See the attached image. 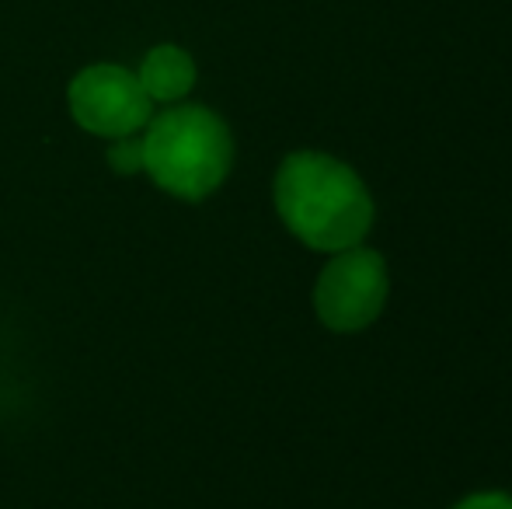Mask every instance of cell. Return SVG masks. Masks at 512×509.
I'll list each match as a JSON object with an SVG mask.
<instances>
[{
    "mask_svg": "<svg viewBox=\"0 0 512 509\" xmlns=\"http://www.w3.org/2000/svg\"><path fill=\"white\" fill-rule=\"evenodd\" d=\"M234 164V140L216 112L203 105L168 109L147 126L143 168L164 192L199 203L220 189Z\"/></svg>",
    "mask_w": 512,
    "mask_h": 509,
    "instance_id": "7a4b0ae2",
    "label": "cell"
},
{
    "mask_svg": "<svg viewBox=\"0 0 512 509\" xmlns=\"http://www.w3.org/2000/svg\"><path fill=\"white\" fill-rule=\"evenodd\" d=\"M387 304V265L377 252L345 248L324 265L314 290L317 318L335 332H359L380 318Z\"/></svg>",
    "mask_w": 512,
    "mask_h": 509,
    "instance_id": "3957f363",
    "label": "cell"
},
{
    "mask_svg": "<svg viewBox=\"0 0 512 509\" xmlns=\"http://www.w3.org/2000/svg\"><path fill=\"white\" fill-rule=\"evenodd\" d=\"M70 112L77 126L98 136H129L150 123V98L140 88L136 74L126 67L98 63L74 77L70 84Z\"/></svg>",
    "mask_w": 512,
    "mask_h": 509,
    "instance_id": "277c9868",
    "label": "cell"
},
{
    "mask_svg": "<svg viewBox=\"0 0 512 509\" xmlns=\"http://www.w3.org/2000/svg\"><path fill=\"white\" fill-rule=\"evenodd\" d=\"M276 210L283 224L317 252H345L370 234L373 199L349 164L300 150L276 175Z\"/></svg>",
    "mask_w": 512,
    "mask_h": 509,
    "instance_id": "6da1fadb",
    "label": "cell"
},
{
    "mask_svg": "<svg viewBox=\"0 0 512 509\" xmlns=\"http://www.w3.org/2000/svg\"><path fill=\"white\" fill-rule=\"evenodd\" d=\"M108 164H112L119 175H136L143 168V136L129 133V136H119L115 147L108 150Z\"/></svg>",
    "mask_w": 512,
    "mask_h": 509,
    "instance_id": "8992f818",
    "label": "cell"
},
{
    "mask_svg": "<svg viewBox=\"0 0 512 509\" xmlns=\"http://www.w3.org/2000/svg\"><path fill=\"white\" fill-rule=\"evenodd\" d=\"M457 509H512L509 496H499V492H485V496H471L464 499Z\"/></svg>",
    "mask_w": 512,
    "mask_h": 509,
    "instance_id": "52a82bcc",
    "label": "cell"
},
{
    "mask_svg": "<svg viewBox=\"0 0 512 509\" xmlns=\"http://www.w3.org/2000/svg\"><path fill=\"white\" fill-rule=\"evenodd\" d=\"M140 88L147 91L150 102H178L196 84V63L185 49L178 46H157L143 56V67L136 74Z\"/></svg>",
    "mask_w": 512,
    "mask_h": 509,
    "instance_id": "5b68a950",
    "label": "cell"
}]
</instances>
